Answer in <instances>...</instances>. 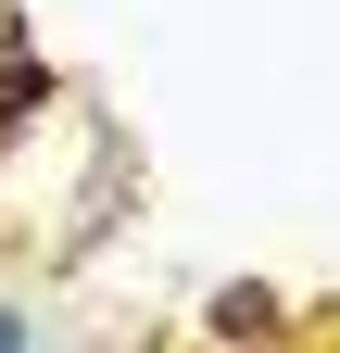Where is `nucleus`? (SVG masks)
I'll return each mask as SVG.
<instances>
[{
    "instance_id": "nucleus-3",
    "label": "nucleus",
    "mask_w": 340,
    "mask_h": 353,
    "mask_svg": "<svg viewBox=\"0 0 340 353\" xmlns=\"http://www.w3.org/2000/svg\"><path fill=\"white\" fill-rule=\"evenodd\" d=\"M0 353H25V316H13V303H0Z\"/></svg>"
},
{
    "instance_id": "nucleus-2",
    "label": "nucleus",
    "mask_w": 340,
    "mask_h": 353,
    "mask_svg": "<svg viewBox=\"0 0 340 353\" xmlns=\"http://www.w3.org/2000/svg\"><path fill=\"white\" fill-rule=\"evenodd\" d=\"M38 101H51V63H38V51H13V38H0V152H13V126H25Z\"/></svg>"
},
{
    "instance_id": "nucleus-1",
    "label": "nucleus",
    "mask_w": 340,
    "mask_h": 353,
    "mask_svg": "<svg viewBox=\"0 0 340 353\" xmlns=\"http://www.w3.org/2000/svg\"><path fill=\"white\" fill-rule=\"evenodd\" d=\"M202 328H215V341H252V353H265V341H277V290H265V278H227L215 303H202Z\"/></svg>"
}]
</instances>
